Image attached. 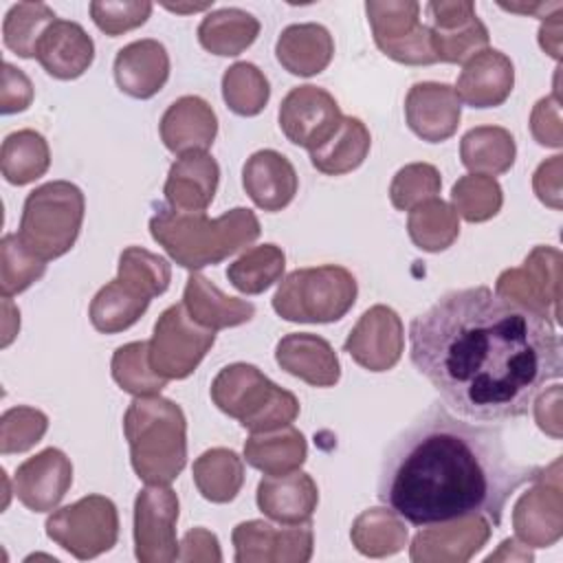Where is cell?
<instances>
[{
    "instance_id": "1",
    "label": "cell",
    "mask_w": 563,
    "mask_h": 563,
    "mask_svg": "<svg viewBox=\"0 0 563 563\" xmlns=\"http://www.w3.org/2000/svg\"><path fill=\"white\" fill-rule=\"evenodd\" d=\"M409 358L457 416L504 422L561 378L554 325L488 286L449 290L409 323Z\"/></svg>"
},
{
    "instance_id": "2",
    "label": "cell",
    "mask_w": 563,
    "mask_h": 563,
    "mask_svg": "<svg viewBox=\"0 0 563 563\" xmlns=\"http://www.w3.org/2000/svg\"><path fill=\"white\" fill-rule=\"evenodd\" d=\"M541 473L510 460L499 429L431 402L385 446L376 497L413 526L486 517L501 526L508 499Z\"/></svg>"
},
{
    "instance_id": "3",
    "label": "cell",
    "mask_w": 563,
    "mask_h": 563,
    "mask_svg": "<svg viewBox=\"0 0 563 563\" xmlns=\"http://www.w3.org/2000/svg\"><path fill=\"white\" fill-rule=\"evenodd\" d=\"M150 233L178 266L198 271L242 251L260 238L262 229L257 216L246 207L229 209L213 220L205 211L158 207L150 220Z\"/></svg>"
},
{
    "instance_id": "4",
    "label": "cell",
    "mask_w": 563,
    "mask_h": 563,
    "mask_svg": "<svg viewBox=\"0 0 563 563\" xmlns=\"http://www.w3.org/2000/svg\"><path fill=\"white\" fill-rule=\"evenodd\" d=\"M132 468L145 484L174 482L187 462V420L163 396H136L123 416Z\"/></svg>"
},
{
    "instance_id": "5",
    "label": "cell",
    "mask_w": 563,
    "mask_h": 563,
    "mask_svg": "<svg viewBox=\"0 0 563 563\" xmlns=\"http://www.w3.org/2000/svg\"><path fill=\"white\" fill-rule=\"evenodd\" d=\"M211 400L251 433L288 427L299 416L297 396L268 380L251 363L222 367L211 383Z\"/></svg>"
},
{
    "instance_id": "6",
    "label": "cell",
    "mask_w": 563,
    "mask_h": 563,
    "mask_svg": "<svg viewBox=\"0 0 563 563\" xmlns=\"http://www.w3.org/2000/svg\"><path fill=\"white\" fill-rule=\"evenodd\" d=\"M84 211L86 198L75 183H44L24 200L18 238L40 260H57L75 246Z\"/></svg>"
},
{
    "instance_id": "7",
    "label": "cell",
    "mask_w": 563,
    "mask_h": 563,
    "mask_svg": "<svg viewBox=\"0 0 563 563\" xmlns=\"http://www.w3.org/2000/svg\"><path fill=\"white\" fill-rule=\"evenodd\" d=\"M356 295V277L339 264L297 268L279 282L273 310L292 323H332L352 310Z\"/></svg>"
},
{
    "instance_id": "8",
    "label": "cell",
    "mask_w": 563,
    "mask_h": 563,
    "mask_svg": "<svg viewBox=\"0 0 563 563\" xmlns=\"http://www.w3.org/2000/svg\"><path fill=\"white\" fill-rule=\"evenodd\" d=\"M46 534L79 561L95 559L117 545L119 512L110 497L86 495L48 515Z\"/></svg>"
},
{
    "instance_id": "9",
    "label": "cell",
    "mask_w": 563,
    "mask_h": 563,
    "mask_svg": "<svg viewBox=\"0 0 563 563\" xmlns=\"http://www.w3.org/2000/svg\"><path fill=\"white\" fill-rule=\"evenodd\" d=\"M216 341V330L196 323L183 303L165 308L154 323L150 365L165 380L187 378Z\"/></svg>"
},
{
    "instance_id": "10",
    "label": "cell",
    "mask_w": 563,
    "mask_h": 563,
    "mask_svg": "<svg viewBox=\"0 0 563 563\" xmlns=\"http://www.w3.org/2000/svg\"><path fill=\"white\" fill-rule=\"evenodd\" d=\"M367 20L374 42L389 59L409 66L435 64L431 29L420 22V4L413 0L400 2H367Z\"/></svg>"
},
{
    "instance_id": "11",
    "label": "cell",
    "mask_w": 563,
    "mask_h": 563,
    "mask_svg": "<svg viewBox=\"0 0 563 563\" xmlns=\"http://www.w3.org/2000/svg\"><path fill=\"white\" fill-rule=\"evenodd\" d=\"M178 495L167 484H147L134 499V554L141 563H172L176 541Z\"/></svg>"
},
{
    "instance_id": "12",
    "label": "cell",
    "mask_w": 563,
    "mask_h": 563,
    "mask_svg": "<svg viewBox=\"0 0 563 563\" xmlns=\"http://www.w3.org/2000/svg\"><path fill=\"white\" fill-rule=\"evenodd\" d=\"M559 262L561 253L556 249H532L523 266L508 268L497 277L495 295L532 310L554 325L559 321Z\"/></svg>"
},
{
    "instance_id": "13",
    "label": "cell",
    "mask_w": 563,
    "mask_h": 563,
    "mask_svg": "<svg viewBox=\"0 0 563 563\" xmlns=\"http://www.w3.org/2000/svg\"><path fill=\"white\" fill-rule=\"evenodd\" d=\"M343 114L336 99L312 84L292 88L279 103L277 121L284 136L308 152L323 145L339 128Z\"/></svg>"
},
{
    "instance_id": "14",
    "label": "cell",
    "mask_w": 563,
    "mask_h": 563,
    "mask_svg": "<svg viewBox=\"0 0 563 563\" xmlns=\"http://www.w3.org/2000/svg\"><path fill=\"white\" fill-rule=\"evenodd\" d=\"M238 563H306L312 556L314 534L310 521L275 528L268 521H242L233 528Z\"/></svg>"
},
{
    "instance_id": "15",
    "label": "cell",
    "mask_w": 563,
    "mask_h": 563,
    "mask_svg": "<svg viewBox=\"0 0 563 563\" xmlns=\"http://www.w3.org/2000/svg\"><path fill=\"white\" fill-rule=\"evenodd\" d=\"M431 15V42L438 62L462 64L488 46V29L475 13V4L468 0L457 2H429Z\"/></svg>"
},
{
    "instance_id": "16",
    "label": "cell",
    "mask_w": 563,
    "mask_h": 563,
    "mask_svg": "<svg viewBox=\"0 0 563 563\" xmlns=\"http://www.w3.org/2000/svg\"><path fill=\"white\" fill-rule=\"evenodd\" d=\"M343 347L361 367L369 372H387L402 356V321L389 306H372L350 330Z\"/></svg>"
},
{
    "instance_id": "17",
    "label": "cell",
    "mask_w": 563,
    "mask_h": 563,
    "mask_svg": "<svg viewBox=\"0 0 563 563\" xmlns=\"http://www.w3.org/2000/svg\"><path fill=\"white\" fill-rule=\"evenodd\" d=\"M73 484V464L64 451L48 446L24 460L13 475V493L33 512L55 510Z\"/></svg>"
},
{
    "instance_id": "18",
    "label": "cell",
    "mask_w": 563,
    "mask_h": 563,
    "mask_svg": "<svg viewBox=\"0 0 563 563\" xmlns=\"http://www.w3.org/2000/svg\"><path fill=\"white\" fill-rule=\"evenodd\" d=\"M462 101L453 86L438 81L413 84L405 97V119L409 130L427 143L451 139L460 125Z\"/></svg>"
},
{
    "instance_id": "19",
    "label": "cell",
    "mask_w": 563,
    "mask_h": 563,
    "mask_svg": "<svg viewBox=\"0 0 563 563\" xmlns=\"http://www.w3.org/2000/svg\"><path fill=\"white\" fill-rule=\"evenodd\" d=\"M438 526L440 528L424 526L413 537L411 550H409L411 561L464 563L486 545L493 530L486 517H466V519H455Z\"/></svg>"
},
{
    "instance_id": "20",
    "label": "cell",
    "mask_w": 563,
    "mask_h": 563,
    "mask_svg": "<svg viewBox=\"0 0 563 563\" xmlns=\"http://www.w3.org/2000/svg\"><path fill=\"white\" fill-rule=\"evenodd\" d=\"M515 86V66L508 55L497 48H484L473 55L455 84V95L471 108L501 106Z\"/></svg>"
},
{
    "instance_id": "21",
    "label": "cell",
    "mask_w": 563,
    "mask_h": 563,
    "mask_svg": "<svg viewBox=\"0 0 563 563\" xmlns=\"http://www.w3.org/2000/svg\"><path fill=\"white\" fill-rule=\"evenodd\" d=\"M158 132L165 147L178 156L207 152L218 134V117L202 97L185 95L163 112Z\"/></svg>"
},
{
    "instance_id": "22",
    "label": "cell",
    "mask_w": 563,
    "mask_h": 563,
    "mask_svg": "<svg viewBox=\"0 0 563 563\" xmlns=\"http://www.w3.org/2000/svg\"><path fill=\"white\" fill-rule=\"evenodd\" d=\"M35 59L55 79H77L95 59V42L79 22L57 18L40 37Z\"/></svg>"
},
{
    "instance_id": "23",
    "label": "cell",
    "mask_w": 563,
    "mask_h": 563,
    "mask_svg": "<svg viewBox=\"0 0 563 563\" xmlns=\"http://www.w3.org/2000/svg\"><path fill=\"white\" fill-rule=\"evenodd\" d=\"M277 365L312 387H332L339 383L341 363L334 347L317 334L290 332L275 345Z\"/></svg>"
},
{
    "instance_id": "24",
    "label": "cell",
    "mask_w": 563,
    "mask_h": 563,
    "mask_svg": "<svg viewBox=\"0 0 563 563\" xmlns=\"http://www.w3.org/2000/svg\"><path fill=\"white\" fill-rule=\"evenodd\" d=\"M257 508L273 521L284 526L306 523L319 504V488L303 471L286 475H266L257 484Z\"/></svg>"
},
{
    "instance_id": "25",
    "label": "cell",
    "mask_w": 563,
    "mask_h": 563,
    "mask_svg": "<svg viewBox=\"0 0 563 563\" xmlns=\"http://www.w3.org/2000/svg\"><path fill=\"white\" fill-rule=\"evenodd\" d=\"M169 79L167 48L152 37L119 48L114 57V81L121 92L134 99L154 97Z\"/></svg>"
},
{
    "instance_id": "26",
    "label": "cell",
    "mask_w": 563,
    "mask_h": 563,
    "mask_svg": "<svg viewBox=\"0 0 563 563\" xmlns=\"http://www.w3.org/2000/svg\"><path fill=\"white\" fill-rule=\"evenodd\" d=\"M242 185L255 207L282 211L297 194L299 178L292 163L275 150H257L242 167Z\"/></svg>"
},
{
    "instance_id": "27",
    "label": "cell",
    "mask_w": 563,
    "mask_h": 563,
    "mask_svg": "<svg viewBox=\"0 0 563 563\" xmlns=\"http://www.w3.org/2000/svg\"><path fill=\"white\" fill-rule=\"evenodd\" d=\"M220 167L207 152H187L178 156L165 180V200L178 211H205L218 189Z\"/></svg>"
},
{
    "instance_id": "28",
    "label": "cell",
    "mask_w": 563,
    "mask_h": 563,
    "mask_svg": "<svg viewBox=\"0 0 563 563\" xmlns=\"http://www.w3.org/2000/svg\"><path fill=\"white\" fill-rule=\"evenodd\" d=\"M277 62L297 77H312L328 68L334 57V40L323 24L303 22L286 26L275 44Z\"/></svg>"
},
{
    "instance_id": "29",
    "label": "cell",
    "mask_w": 563,
    "mask_h": 563,
    "mask_svg": "<svg viewBox=\"0 0 563 563\" xmlns=\"http://www.w3.org/2000/svg\"><path fill=\"white\" fill-rule=\"evenodd\" d=\"M183 306L196 323L209 330L242 325L255 314V306L251 301L224 295L200 273H191L187 277Z\"/></svg>"
},
{
    "instance_id": "30",
    "label": "cell",
    "mask_w": 563,
    "mask_h": 563,
    "mask_svg": "<svg viewBox=\"0 0 563 563\" xmlns=\"http://www.w3.org/2000/svg\"><path fill=\"white\" fill-rule=\"evenodd\" d=\"M512 526L519 539L532 548H548L561 537V488L539 484L521 495L512 512Z\"/></svg>"
},
{
    "instance_id": "31",
    "label": "cell",
    "mask_w": 563,
    "mask_h": 563,
    "mask_svg": "<svg viewBox=\"0 0 563 563\" xmlns=\"http://www.w3.org/2000/svg\"><path fill=\"white\" fill-rule=\"evenodd\" d=\"M308 455L306 438L295 427L253 433L244 442V460L264 475H286L297 471Z\"/></svg>"
},
{
    "instance_id": "32",
    "label": "cell",
    "mask_w": 563,
    "mask_h": 563,
    "mask_svg": "<svg viewBox=\"0 0 563 563\" xmlns=\"http://www.w3.org/2000/svg\"><path fill=\"white\" fill-rule=\"evenodd\" d=\"M260 35V20L244 9L227 7L211 11L198 26V42L205 51L220 57H235Z\"/></svg>"
},
{
    "instance_id": "33",
    "label": "cell",
    "mask_w": 563,
    "mask_h": 563,
    "mask_svg": "<svg viewBox=\"0 0 563 563\" xmlns=\"http://www.w3.org/2000/svg\"><path fill=\"white\" fill-rule=\"evenodd\" d=\"M372 136L358 117H343L334 134L310 152V163L325 176H341L356 169L369 154Z\"/></svg>"
},
{
    "instance_id": "34",
    "label": "cell",
    "mask_w": 563,
    "mask_h": 563,
    "mask_svg": "<svg viewBox=\"0 0 563 563\" xmlns=\"http://www.w3.org/2000/svg\"><path fill=\"white\" fill-rule=\"evenodd\" d=\"M517 145L512 134L499 125H477L462 136L460 158L473 174L497 176L515 165Z\"/></svg>"
},
{
    "instance_id": "35",
    "label": "cell",
    "mask_w": 563,
    "mask_h": 563,
    "mask_svg": "<svg viewBox=\"0 0 563 563\" xmlns=\"http://www.w3.org/2000/svg\"><path fill=\"white\" fill-rule=\"evenodd\" d=\"M191 477L205 499L227 504L238 497L244 484V462L235 451L216 446L196 457Z\"/></svg>"
},
{
    "instance_id": "36",
    "label": "cell",
    "mask_w": 563,
    "mask_h": 563,
    "mask_svg": "<svg viewBox=\"0 0 563 563\" xmlns=\"http://www.w3.org/2000/svg\"><path fill=\"white\" fill-rule=\"evenodd\" d=\"M150 301V297L136 292L125 282L114 277L106 286H101L99 292L92 297L88 317L97 332L114 334L134 325L147 310Z\"/></svg>"
},
{
    "instance_id": "37",
    "label": "cell",
    "mask_w": 563,
    "mask_h": 563,
    "mask_svg": "<svg viewBox=\"0 0 563 563\" xmlns=\"http://www.w3.org/2000/svg\"><path fill=\"white\" fill-rule=\"evenodd\" d=\"M51 165L46 139L35 130H18L4 136L0 150V169L7 183L29 185L44 176Z\"/></svg>"
},
{
    "instance_id": "38",
    "label": "cell",
    "mask_w": 563,
    "mask_h": 563,
    "mask_svg": "<svg viewBox=\"0 0 563 563\" xmlns=\"http://www.w3.org/2000/svg\"><path fill=\"white\" fill-rule=\"evenodd\" d=\"M350 537L361 554L383 559L405 548L407 528L391 508H367L354 519Z\"/></svg>"
},
{
    "instance_id": "39",
    "label": "cell",
    "mask_w": 563,
    "mask_h": 563,
    "mask_svg": "<svg viewBox=\"0 0 563 563\" xmlns=\"http://www.w3.org/2000/svg\"><path fill=\"white\" fill-rule=\"evenodd\" d=\"M407 233L418 249L440 253L460 235L457 211L440 198H429L409 211Z\"/></svg>"
},
{
    "instance_id": "40",
    "label": "cell",
    "mask_w": 563,
    "mask_h": 563,
    "mask_svg": "<svg viewBox=\"0 0 563 563\" xmlns=\"http://www.w3.org/2000/svg\"><path fill=\"white\" fill-rule=\"evenodd\" d=\"M286 255L277 244H260L246 249L227 268V279L244 295H260L282 279Z\"/></svg>"
},
{
    "instance_id": "41",
    "label": "cell",
    "mask_w": 563,
    "mask_h": 563,
    "mask_svg": "<svg viewBox=\"0 0 563 563\" xmlns=\"http://www.w3.org/2000/svg\"><path fill=\"white\" fill-rule=\"evenodd\" d=\"M55 13L44 2H18L2 22L4 46L20 57H35V46L44 31L55 22Z\"/></svg>"
},
{
    "instance_id": "42",
    "label": "cell",
    "mask_w": 563,
    "mask_h": 563,
    "mask_svg": "<svg viewBox=\"0 0 563 563\" xmlns=\"http://www.w3.org/2000/svg\"><path fill=\"white\" fill-rule=\"evenodd\" d=\"M222 97L240 117L260 114L271 97L266 75L251 62H235L222 75Z\"/></svg>"
},
{
    "instance_id": "43",
    "label": "cell",
    "mask_w": 563,
    "mask_h": 563,
    "mask_svg": "<svg viewBox=\"0 0 563 563\" xmlns=\"http://www.w3.org/2000/svg\"><path fill=\"white\" fill-rule=\"evenodd\" d=\"M112 378L132 396H156L167 385L150 365V341H132L112 354Z\"/></svg>"
},
{
    "instance_id": "44",
    "label": "cell",
    "mask_w": 563,
    "mask_h": 563,
    "mask_svg": "<svg viewBox=\"0 0 563 563\" xmlns=\"http://www.w3.org/2000/svg\"><path fill=\"white\" fill-rule=\"evenodd\" d=\"M117 277L145 297L163 295L169 288V262L143 246H128L119 255Z\"/></svg>"
},
{
    "instance_id": "45",
    "label": "cell",
    "mask_w": 563,
    "mask_h": 563,
    "mask_svg": "<svg viewBox=\"0 0 563 563\" xmlns=\"http://www.w3.org/2000/svg\"><path fill=\"white\" fill-rule=\"evenodd\" d=\"M453 209L468 222H486L495 218L501 209L504 196L501 187L493 176L484 174H468L457 178L451 189Z\"/></svg>"
},
{
    "instance_id": "46",
    "label": "cell",
    "mask_w": 563,
    "mask_h": 563,
    "mask_svg": "<svg viewBox=\"0 0 563 563\" xmlns=\"http://www.w3.org/2000/svg\"><path fill=\"white\" fill-rule=\"evenodd\" d=\"M46 273V262L33 255L18 238L7 233L0 242V292L4 299L26 290Z\"/></svg>"
},
{
    "instance_id": "47",
    "label": "cell",
    "mask_w": 563,
    "mask_h": 563,
    "mask_svg": "<svg viewBox=\"0 0 563 563\" xmlns=\"http://www.w3.org/2000/svg\"><path fill=\"white\" fill-rule=\"evenodd\" d=\"M440 172L429 163H409L400 167L389 185V200L398 211H411L416 205L440 194Z\"/></svg>"
},
{
    "instance_id": "48",
    "label": "cell",
    "mask_w": 563,
    "mask_h": 563,
    "mask_svg": "<svg viewBox=\"0 0 563 563\" xmlns=\"http://www.w3.org/2000/svg\"><path fill=\"white\" fill-rule=\"evenodd\" d=\"M48 429V418L33 407H11L0 418V451L22 453L35 446Z\"/></svg>"
},
{
    "instance_id": "49",
    "label": "cell",
    "mask_w": 563,
    "mask_h": 563,
    "mask_svg": "<svg viewBox=\"0 0 563 563\" xmlns=\"http://www.w3.org/2000/svg\"><path fill=\"white\" fill-rule=\"evenodd\" d=\"M152 13V2L147 0H123V2H110V0H95L90 2V18L97 24L99 31H103L110 37H117L125 31H132L147 22Z\"/></svg>"
},
{
    "instance_id": "50",
    "label": "cell",
    "mask_w": 563,
    "mask_h": 563,
    "mask_svg": "<svg viewBox=\"0 0 563 563\" xmlns=\"http://www.w3.org/2000/svg\"><path fill=\"white\" fill-rule=\"evenodd\" d=\"M33 101V84L24 75V70L13 64H2V88H0V110L2 114L22 112Z\"/></svg>"
},
{
    "instance_id": "51",
    "label": "cell",
    "mask_w": 563,
    "mask_h": 563,
    "mask_svg": "<svg viewBox=\"0 0 563 563\" xmlns=\"http://www.w3.org/2000/svg\"><path fill=\"white\" fill-rule=\"evenodd\" d=\"M183 543L196 545V550L183 552V554L178 556L180 561H196L200 550H207V552H211L216 561H220V559H222V554H220V548H218V539H216V534H213V532H209V530H205V528H194V530H189V532L183 537Z\"/></svg>"
},
{
    "instance_id": "52",
    "label": "cell",
    "mask_w": 563,
    "mask_h": 563,
    "mask_svg": "<svg viewBox=\"0 0 563 563\" xmlns=\"http://www.w3.org/2000/svg\"><path fill=\"white\" fill-rule=\"evenodd\" d=\"M213 2H200V4H163L165 9H169V11H176V13H191V11H205V9H209Z\"/></svg>"
}]
</instances>
